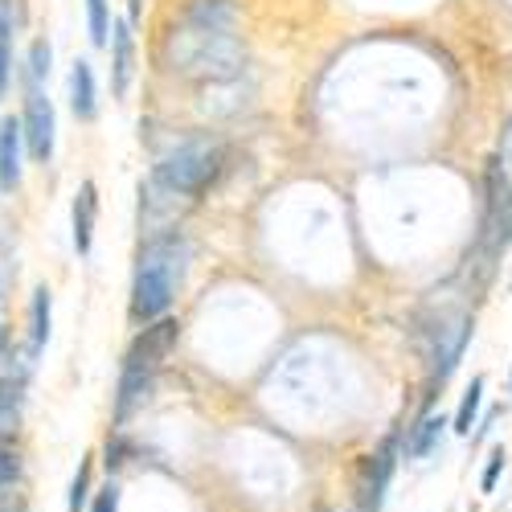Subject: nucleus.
<instances>
[{"label": "nucleus", "instance_id": "4be33fe9", "mask_svg": "<svg viewBox=\"0 0 512 512\" xmlns=\"http://www.w3.org/2000/svg\"><path fill=\"white\" fill-rule=\"evenodd\" d=\"M504 459H508V451H504V443H496V447L488 451L484 476H480V488H484V492H496V480H500V472H504Z\"/></svg>", "mask_w": 512, "mask_h": 512}, {"label": "nucleus", "instance_id": "9d476101", "mask_svg": "<svg viewBox=\"0 0 512 512\" xmlns=\"http://www.w3.org/2000/svg\"><path fill=\"white\" fill-rule=\"evenodd\" d=\"M95 222H99V185L82 181L74 201H70V238H74V250L82 259H87L91 246H95Z\"/></svg>", "mask_w": 512, "mask_h": 512}, {"label": "nucleus", "instance_id": "1a4fd4ad", "mask_svg": "<svg viewBox=\"0 0 512 512\" xmlns=\"http://www.w3.org/2000/svg\"><path fill=\"white\" fill-rule=\"evenodd\" d=\"M136 25L119 17L111 21V41H107V50H111V95L123 99L127 87H132V74H136Z\"/></svg>", "mask_w": 512, "mask_h": 512}, {"label": "nucleus", "instance_id": "aec40b11", "mask_svg": "<svg viewBox=\"0 0 512 512\" xmlns=\"http://www.w3.org/2000/svg\"><path fill=\"white\" fill-rule=\"evenodd\" d=\"M87 25H91L95 46L107 50V41H111V5L107 0H87Z\"/></svg>", "mask_w": 512, "mask_h": 512}, {"label": "nucleus", "instance_id": "a878e982", "mask_svg": "<svg viewBox=\"0 0 512 512\" xmlns=\"http://www.w3.org/2000/svg\"><path fill=\"white\" fill-rule=\"evenodd\" d=\"M324 512H328V508H324Z\"/></svg>", "mask_w": 512, "mask_h": 512}, {"label": "nucleus", "instance_id": "7ed1b4c3", "mask_svg": "<svg viewBox=\"0 0 512 512\" xmlns=\"http://www.w3.org/2000/svg\"><path fill=\"white\" fill-rule=\"evenodd\" d=\"M181 340V324L173 316H160L152 324L140 328V336L127 345L123 365H119V390H115V422H127L152 394V381L160 373V365L168 361V353L177 349Z\"/></svg>", "mask_w": 512, "mask_h": 512}, {"label": "nucleus", "instance_id": "f03ea898", "mask_svg": "<svg viewBox=\"0 0 512 512\" xmlns=\"http://www.w3.org/2000/svg\"><path fill=\"white\" fill-rule=\"evenodd\" d=\"M185 271H189V238L181 230H164L148 238L140 246L136 275H132V304H127L132 324L144 328L168 316V308L177 304V291L185 283Z\"/></svg>", "mask_w": 512, "mask_h": 512}, {"label": "nucleus", "instance_id": "39448f33", "mask_svg": "<svg viewBox=\"0 0 512 512\" xmlns=\"http://www.w3.org/2000/svg\"><path fill=\"white\" fill-rule=\"evenodd\" d=\"M226 173V148L222 144H209V140H197V144H185L177 148L173 156H164L156 164L152 181L173 193V197H201L213 189V181H218Z\"/></svg>", "mask_w": 512, "mask_h": 512}, {"label": "nucleus", "instance_id": "412c9836", "mask_svg": "<svg viewBox=\"0 0 512 512\" xmlns=\"http://www.w3.org/2000/svg\"><path fill=\"white\" fill-rule=\"evenodd\" d=\"M0 484H21V451L0 439Z\"/></svg>", "mask_w": 512, "mask_h": 512}, {"label": "nucleus", "instance_id": "ddd939ff", "mask_svg": "<svg viewBox=\"0 0 512 512\" xmlns=\"http://www.w3.org/2000/svg\"><path fill=\"white\" fill-rule=\"evenodd\" d=\"M50 324H54V291L41 283L33 291V304H29V365L46 353L50 345Z\"/></svg>", "mask_w": 512, "mask_h": 512}, {"label": "nucleus", "instance_id": "5701e85b", "mask_svg": "<svg viewBox=\"0 0 512 512\" xmlns=\"http://www.w3.org/2000/svg\"><path fill=\"white\" fill-rule=\"evenodd\" d=\"M87 512H119V488L107 484L103 492H95L91 504H87Z\"/></svg>", "mask_w": 512, "mask_h": 512}, {"label": "nucleus", "instance_id": "423d86ee", "mask_svg": "<svg viewBox=\"0 0 512 512\" xmlns=\"http://www.w3.org/2000/svg\"><path fill=\"white\" fill-rule=\"evenodd\" d=\"M21 136H25V152L37 164H50L54 160V148H58V115H54V103H50L46 87H41V82H29V78H25Z\"/></svg>", "mask_w": 512, "mask_h": 512}, {"label": "nucleus", "instance_id": "9b49d317", "mask_svg": "<svg viewBox=\"0 0 512 512\" xmlns=\"http://www.w3.org/2000/svg\"><path fill=\"white\" fill-rule=\"evenodd\" d=\"M66 99H70V111H74L78 123H95L99 119V82H95V66L87 58H74Z\"/></svg>", "mask_w": 512, "mask_h": 512}, {"label": "nucleus", "instance_id": "f3484780", "mask_svg": "<svg viewBox=\"0 0 512 512\" xmlns=\"http://www.w3.org/2000/svg\"><path fill=\"white\" fill-rule=\"evenodd\" d=\"M480 402H484V377H472V386L463 390L459 410L451 418V431L455 435H472V426H480Z\"/></svg>", "mask_w": 512, "mask_h": 512}, {"label": "nucleus", "instance_id": "6e6552de", "mask_svg": "<svg viewBox=\"0 0 512 512\" xmlns=\"http://www.w3.org/2000/svg\"><path fill=\"white\" fill-rule=\"evenodd\" d=\"M398 451H402V443H398V435H390L386 443H381L361 463V480H357V504H361V512H381V504H386L394 467H398Z\"/></svg>", "mask_w": 512, "mask_h": 512}, {"label": "nucleus", "instance_id": "f8f14e48", "mask_svg": "<svg viewBox=\"0 0 512 512\" xmlns=\"http://www.w3.org/2000/svg\"><path fill=\"white\" fill-rule=\"evenodd\" d=\"M25 136H21V119H0V189H17L25 173Z\"/></svg>", "mask_w": 512, "mask_h": 512}, {"label": "nucleus", "instance_id": "f257e3e1", "mask_svg": "<svg viewBox=\"0 0 512 512\" xmlns=\"http://www.w3.org/2000/svg\"><path fill=\"white\" fill-rule=\"evenodd\" d=\"M230 25H234L230 0H193L185 17L168 29V41H164L168 70L193 74V78H234L242 50Z\"/></svg>", "mask_w": 512, "mask_h": 512}, {"label": "nucleus", "instance_id": "393cba45", "mask_svg": "<svg viewBox=\"0 0 512 512\" xmlns=\"http://www.w3.org/2000/svg\"><path fill=\"white\" fill-rule=\"evenodd\" d=\"M508 394H512V373H508Z\"/></svg>", "mask_w": 512, "mask_h": 512}, {"label": "nucleus", "instance_id": "2eb2a0df", "mask_svg": "<svg viewBox=\"0 0 512 512\" xmlns=\"http://www.w3.org/2000/svg\"><path fill=\"white\" fill-rule=\"evenodd\" d=\"M447 418L443 414H422L410 431H406V443H402V455L406 459H426L439 443H443V435H447Z\"/></svg>", "mask_w": 512, "mask_h": 512}, {"label": "nucleus", "instance_id": "0eeeda50", "mask_svg": "<svg viewBox=\"0 0 512 512\" xmlns=\"http://www.w3.org/2000/svg\"><path fill=\"white\" fill-rule=\"evenodd\" d=\"M472 336H476V320L467 312H459L451 320H439L431 328V349H426V361H431V390H439L443 381L455 373L467 345H472Z\"/></svg>", "mask_w": 512, "mask_h": 512}, {"label": "nucleus", "instance_id": "b1692460", "mask_svg": "<svg viewBox=\"0 0 512 512\" xmlns=\"http://www.w3.org/2000/svg\"><path fill=\"white\" fill-rule=\"evenodd\" d=\"M140 13H144V0H127V21L140 25Z\"/></svg>", "mask_w": 512, "mask_h": 512}, {"label": "nucleus", "instance_id": "20e7f679", "mask_svg": "<svg viewBox=\"0 0 512 512\" xmlns=\"http://www.w3.org/2000/svg\"><path fill=\"white\" fill-rule=\"evenodd\" d=\"M512 246V177L496 160H488L484 173V213H480V234H476V263L484 279L496 271V259Z\"/></svg>", "mask_w": 512, "mask_h": 512}, {"label": "nucleus", "instance_id": "dca6fc26", "mask_svg": "<svg viewBox=\"0 0 512 512\" xmlns=\"http://www.w3.org/2000/svg\"><path fill=\"white\" fill-rule=\"evenodd\" d=\"M25 13L17 0H0V95L13 87V37L21 29Z\"/></svg>", "mask_w": 512, "mask_h": 512}, {"label": "nucleus", "instance_id": "a211bd4d", "mask_svg": "<svg viewBox=\"0 0 512 512\" xmlns=\"http://www.w3.org/2000/svg\"><path fill=\"white\" fill-rule=\"evenodd\" d=\"M91 484H95V455H82L78 459V472L70 480V492H66V512H87Z\"/></svg>", "mask_w": 512, "mask_h": 512}, {"label": "nucleus", "instance_id": "4468645a", "mask_svg": "<svg viewBox=\"0 0 512 512\" xmlns=\"http://www.w3.org/2000/svg\"><path fill=\"white\" fill-rule=\"evenodd\" d=\"M25 386H29V369H13L0 377V439H9L21 422L25 406Z\"/></svg>", "mask_w": 512, "mask_h": 512}, {"label": "nucleus", "instance_id": "6ab92c4d", "mask_svg": "<svg viewBox=\"0 0 512 512\" xmlns=\"http://www.w3.org/2000/svg\"><path fill=\"white\" fill-rule=\"evenodd\" d=\"M54 70V46L50 37H33L29 41V58H25V78L29 82H46Z\"/></svg>", "mask_w": 512, "mask_h": 512}]
</instances>
